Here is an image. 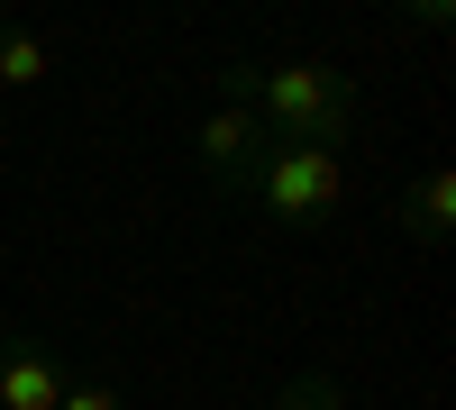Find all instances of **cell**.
<instances>
[{
	"mask_svg": "<svg viewBox=\"0 0 456 410\" xmlns=\"http://www.w3.org/2000/svg\"><path fill=\"white\" fill-rule=\"evenodd\" d=\"M46 36H28V28H10V19H0V92H37V83H46Z\"/></svg>",
	"mask_w": 456,
	"mask_h": 410,
	"instance_id": "6",
	"label": "cell"
},
{
	"mask_svg": "<svg viewBox=\"0 0 456 410\" xmlns=\"http://www.w3.org/2000/svg\"><path fill=\"white\" fill-rule=\"evenodd\" d=\"M73 383V365L46 338H0V410H55Z\"/></svg>",
	"mask_w": 456,
	"mask_h": 410,
	"instance_id": "4",
	"label": "cell"
},
{
	"mask_svg": "<svg viewBox=\"0 0 456 410\" xmlns=\"http://www.w3.org/2000/svg\"><path fill=\"white\" fill-rule=\"evenodd\" d=\"M402 219H411V237H420V246H447V229H456V173H447V165H429L420 182H411Z\"/></svg>",
	"mask_w": 456,
	"mask_h": 410,
	"instance_id": "5",
	"label": "cell"
},
{
	"mask_svg": "<svg viewBox=\"0 0 456 410\" xmlns=\"http://www.w3.org/2000/svg\"><path fill=\"white\" fill-rule=\"evenodd\" d=\"M247 201H256L265 219H283V229H320V219L347 201V173H338L329 146H265Z\"/></svg>",
	"mask_w": 456,
	"mask_h": 410,
	"instance_id": "2",
	"label": "cell"
},
{
	"mask_svg": "<svg viewBox=\"0 0 456 410\" xmlns=\"http://www.w3.org/2000/svg\"><path fill=\"white\" fill-rule=\"evenodd\" d=\"M238 410H265V401H238Z\"/></svg>",
	"mask_w": 456,
	"mask_h": 410,
	"instance_id": "9",
	"label": "cell"
},
{
	"mask_svg": "<svg viewBox=\"0 0 456 410\" xmlns=\"http://www.w3.org/2000/svg\"><path fill=\"white\" fill-rule=\"evenodd\" d=\"M55 410H128V401H119V383H110V374H73Z\"/></svg>",
	"mask_w": 456,
	"mask_h": 410,
	"instance_id": "8",
	"label": "cell"
},
{
	"mask_svg": "<svg viewBox=\"0 0 456 410\" xmlns=\"http://www.w3.org/2000/svg\"><path fill=\"white\" fill-rule=\"evenodd\" d=\"M247 109L265 119L274 146H347V119H356V83L320 55H283V64H256V92Z\"/></svg>",
	"mask_w": 456,
	"mask_h": 410,
	"instance_id": "1",
	"label": "cell"
},
{
	"mask_svg": "<svg viewBox=\"0 0 456 410\" xmlns=\"http://www.w3.org/2000/svg\"><path fill=\"white\" fill-rule=\"evenodd\" d=\"M265 410H347V383L320 374V365H301V374H292L274 401H265Z\"/></svg>",
	"mask_w": 456,
	"mask_h": 410,
	"instance_id": "7",
	"label": "cell"
},
{
	"mask_svg": "<svg viewBox=\"0 0 456 410\" xmlns=\"http://www.w3.org/2000/svg\"><path fill=\"white\" fill-rule=\"evenodd\" d=\"M265 146H274V137H265V119H256V109L219 100L210 119L192 128V165H201V173L219 182L228 201H247V182H256V165H265Z\"/></svg>",
	"mask_w": 456,
	"mask_h": 410,
	"instance_id": "3",
	"label": "cell"
}]
</instances>
